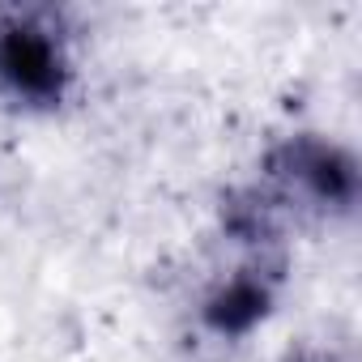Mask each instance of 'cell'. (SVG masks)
<instances>
[{
    "label": "cell",
    "instance_id": "1",
    "mask_svg": "<svg viewBox=\"0 0 362 362\" xmlns=\"http://www.w3.org/2000/svg\"><path fill=\"white\" fill-rule=\"evenodd\" d=\"M260 192L273 201V209L286 222L290 218H345L358 205V158L320 132L286 136L264 158Z\"/></svg>",
    "mask_w": 362,
    "mask_h": 362
},
{
    "label": "cell",
    "instance_id": "4",
    "mask_svg": "<svg viewBox=\"0 0 362 362\" xmlns=\"http://www.w3.org/2000/svg\"><path fill=\"white\" fill-rule=\"evenodd\" d=\"M294 362H332V358H294Z\"/></svg>",
    "mask_w": 362,
    "mask_h": 362
},
{
    "label": "cell",
    "instance_id": "2",
    "mask_svg": "<svg viewBox=\"0 0 362 362\" xmlns=\"http://www.w3.org/2000/svg\"><path fill=\"white\" fill-rule=\"evenodd\" d=\"M73 90L64 30L35 9H0V98L26 111H52Z\"/></svg>",
    "mask_w": 362,
    "mask_h": 362
},
{
    "label": "cell",
    "instance_id": "3",
    "mask_svg": "<svg viewBox=\"0 0 362 362\" xmlns=\"http://www.w3.org/2000/svg\"><path fill=\"white\" fill-rule=\"evenodd\" d=\"M281 269L286 260L273 256L264 260V252L256 260H247L243 269H235L230 277H222L205 303H201V320L214 337H247L252 328H260L277 303V286H281Z\"/></svg>",
    "mask_w": 362,
    "mask_h": 362
}]
</instances>
